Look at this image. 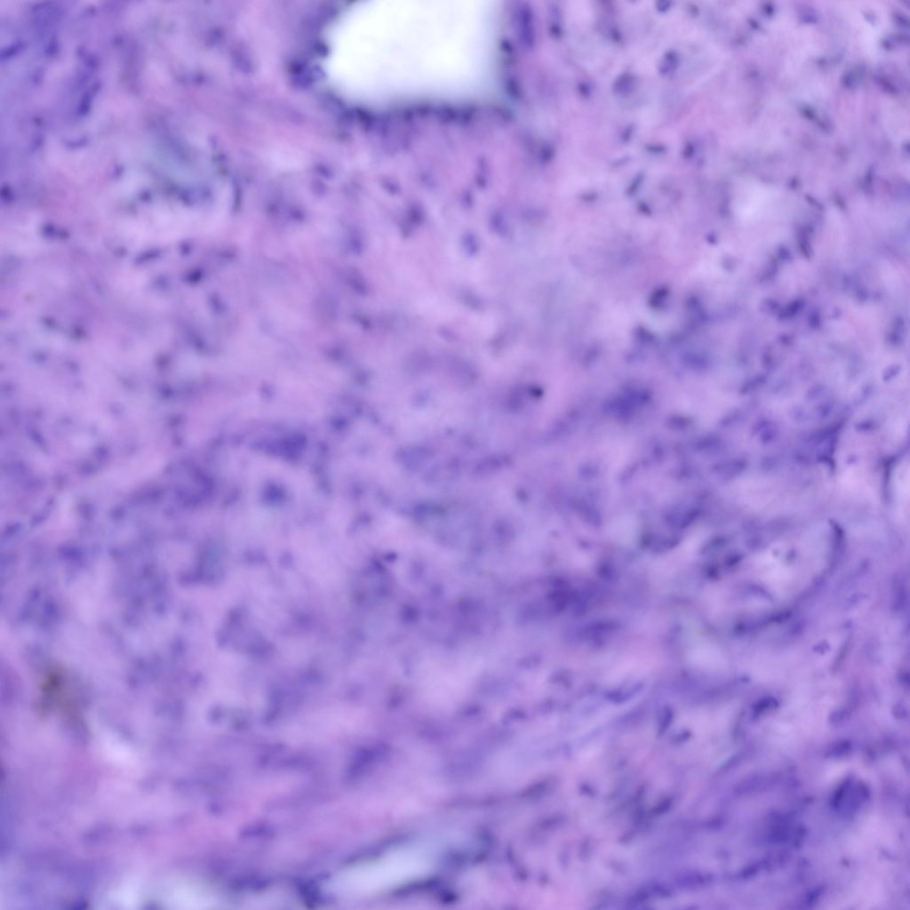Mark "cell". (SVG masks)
Here are the masks:
<instances>
[{
    "instance_id": "6da1fadb",
    "label": "cell",
    "mask_w": 910,
    "mask_h": 910,
    "mask_svg": "<svg viewBox=\"0 0 910 910\" xmlns=\"http://www.w3.org/2000/svg\"><path fill=\"white\" fill-rule=\"evenodd\" d=\"M493 41L492 8L483 2L369 1L332 27L326 71L360 101L460 94L487 76Z\"/></svg>"
},
{
    "instance_id": "7a4b0ae2",
    "label": "cell",
    "mask_w": 910,
    "mask_h": 910,
    "mask_svg": "<svg viewBox=\"0 0 910 910\" xmlns=\"http://www.w3.org/2000/svg\"><path fill=\"white\" fill-rule=\"evenodd\" d=\"M432 865L428 850L399 848L345 870L333 881L332 889L340 894L371 895L411 882L425 874Z\"/></svg>"
},
{
    "instance_id": "3957f363",
    "label": "cell",
    "mask_w": 910,
    "mask_h": 910,
    "mask_svg": "<svg viewBox=\"0 0 910 910\" xmlns=\"http://www.w3.org/2000/svg\"><path fill=\"white\" fill-rule=\"evenodd\" d=\"M907 483H908V468L907 467L905 468L904 466H903V467H901V468L897 470V472H896V480H895V483H896V495H897V498H898V501H899V503H900L899 506L901 507H903V504L906 503V506L908 504V484H906Z\"/></svg>"
}]
</instances>
